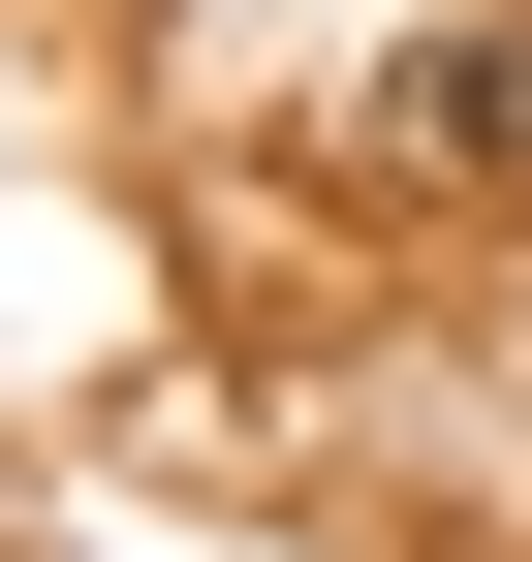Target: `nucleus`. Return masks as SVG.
Returning <instances> with one entry per match:
<instances>
[{
  "label": "nucleus",
  "instance_id": "nucleus-1",
  "mask_svg": "<svg viewBox=\"0 0 532 562\" xmlns=\"http://www.w3.org/2000/svg\"><path fill=\"white\" fill-rule=\"evenodd\" d=\"M376 157H439V188H501V157H532V63H501V32H439V63H376Z\"/></svg>",
  "mask_w": 532,
  "mask_h": 562
}]
</instances>
